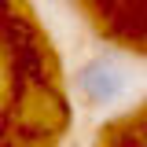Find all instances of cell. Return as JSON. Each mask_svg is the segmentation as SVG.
<instances>
[{"mask_svg": "<svg viewBox=\"0 0 147 147\" xmlns=\"http://www.w3.org/2000/svg\"><path fill=\"white\" fill-rule=\"evenodd\" d=\"M125 88H129V74L114 55H92L77 70V92L88 107H107L114 99H121Z\"/></svg>", "mask_w": 147, "mask_h": 147, "instance_id": "6da1fadb", "label": "cell"}, {"mask_svg": "<svg viewBox=\"0 0 147 147\" xmlns=\"http://www.w3.org/2000/svg\"><path fill=\"white\" fill-rule=\"evenodd\" d=\"M4 7H7V0H0V11H4Z\"/></svg>", "mask_w": 147, "mask_h": 147, "instance_id": "7a4b0ae2", "label": "cell"}]
</instances>
